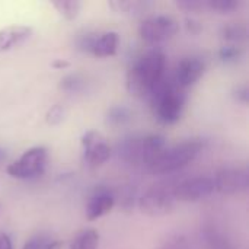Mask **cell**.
Wrapping results in <instances>:
<instances>
[{"instance_id":"2e32d148","label":"cell","mask_w":249,"mask_h":249,"mask_svg":"<svg viewBox=\"0 0 249 249\" xmlns=\"http://www.w3.org/2000/svg\"><path fill=\"white\" fill-rule=\"evenodd\" d=\"M108 4L115 12L121 15H128V16H136V15L143 13L147 6V3L139 1V0H117V1H109Z\"/></svg>"},{"instance_id":"ba28073f","label":"cell","mask_w":249,"mask_h":249,"mask_svg":"<svg viewBox=\"0 0 249 249\" xmlns=\"http://www.w3.org/2000/svg\"><path fill=\"white\" fill-rule=\"evenodd\" d=\"M80 144L83 150V162L90 169L99 168L111 158V146L107 143L105 137L95 130L86 131L80 139Z\"/></svg>"},{"instance_id":"83f0119b","label":"cell","mask_w":249,"mask_h":249,"mask_svg":"<svg viewBox=\"0 0 249 249\" xmlns=\"http://www.w3.org/2000/svg\"><path fill=\"white\" fill-rule=\"evenodd\" d=\"M0 249H13L10 236L3 231H0Z\"/></svg>"},{"instance_id":"5b68a950","label":"cell","mask_w":249,"mask_h":249,"mask_svg":"<svg viewBox=\"0 0 249 249\" xmlns=\"http://www.w3.org/2000/svg\"><path fill=\"white\" fill-rule=\"evenodd\" d=\"M174 187L175 185L166 182H159L147 188L139 201V207L142 213L150 217H159L168 214L175 204Z\"/></svg>"},{"instance_id":"d4e9b609","label":"cell","mask_w":249,"mask_h":249,"mask_svg":"<svg viewBox=\"0 0 249 249\" xmlns=\"http://www.w3.org/2000/svg\"><path fill=\"white\" fill-rule=\"evenodd\" d=\"M159 249H190V244L184 236H175L160 245Z\"/></svg>"},{"instance_id":"ac0fdd59","label":"cell","mask_w":249,"mask_h":249,"mask_svg":"<svg viewBox=\"0 0 249 249\" xmlns=\"http://www.w3.org/2000/svg\"><path fill=\"white\" fill-rule=\"evenodd\" d=\"M220 35L225 41H229V42H241V41H245L248 38V29L245 25H241V23H232V25H226L222 28L220 31Z\"/></svg>"},{"instance_id":"7a4b0ae2","label":"cell","mask_w":249,"mask_h":249,"mask_svg":"<svg viewBox=\"0 0 249 249\" xmlns=\"http://www.w3.org/2000/svg\"><path fill=\"white\" fill-rule=\"evenodd\" d=\"M150 102L155 118L163 125H171L178 123L184 114L187 92L177 88L172 79L165 77L150 96Z\"/></svg>"},{"instance_id":"9c48e42d","label":"cell","mask_w":249,"mask_h":249,"mask_svg":"<svg viewBox=\"0 0 249 249\" xmlns=\"http://www.w3.org/2000/svg\"><path fill=\"white\" fill-rule=\"evenodd\" d=\"M214 193V182L210 177H193L178 182L174 187L175 201L197 203Z\"/></svg>"},{"instance_id":"277c9868","label":"cell","mask_w":249,"mask_h":249,"mask_svg":"<svg viewBox=\"0 0 249 249\" xmlns=\"http://www.w3.org/2000/svg\"><path fill=\"white\" fill-rule=\"evenodd\" d=\"M48 152L44 146H34L25 150L19 159L7 165L6 172L16 179H32L44 174Z\"/></svg>"},{"instance_id":"9a60e30c","label":"cell","mask_w":249,"mask_h":249,"mask_svg":"<svg viewBox=\"0 0 249 249\" xmlns=\"http://www.w3.org/2000/svg\"><path fill=\"white\" fill-rule=\"evenodd\" d=\"M99 233L95 229L80 231L70 244V249H98Z\"/></svg>"},{"instance_id":"f546056e","label":"cell","mask_w":249,"mask_h":249,"mask_svg":"<svg viewBox=\"0 0 249 249\" xmlns=\"http://www.w3.org/2000/svg\"><path fill=\"white\" fill-rule=\"evenodd\" d=\"M63 248V244L60 241H50V244L47 245L45 249H61Z\"/></svg>"},{"instance_id":"30bf717a","label":"cell","mask_w":249,"mask_h":249,"mask_svg":"<svg viewBox=\"0 0 249 249\" xmlns=\"http://www.w3.org/2000/svg\"><path fill=\"white\" fill-rule=\"evenodd\" d=\"M213 182L214 191L220 194H241L248 191L249 172L247 168H225L214 175Z\"/></svg>"},{"instance_id":"5bb4252c","label":"cell","mask_w":249,"mask_h":249,"mask_svg":"<svg viewBox=\"0 0 249 249\" xmlns=\"http://www.w3.org/2000/svg\"><path fill=\"white\" fill-rule=\"evenodd\" d=\"M166 147V139L160 134H147L144 137H140V165H146L149 168L150 163Z\"/></svg>"},{"instance_id":"44dd1931","label":"cell","mask_w":249,"mask_h":249,"mask_svg":"<svg viewBox=\"0 0 249 249\" xmlns=\"http://www.w3.org/2000/svg\"><path fill=\"white\" fill-rule=\"evenodd\" d=\"M244 55V50L242 47H238L236 44H229V45H225L220 48L219 51V58L223 61V63H238Z\"/></svg>"},{"instance_id":"4316f807","label":"cell","mask_w":249,"mask_h":249,"mask_svg":"<svg viewBox=\"0 0 249 249\" xmlns=\"http://www.w3.org/2000/svg\"><path fill=\"white\" fill-rule=\"evenodd\" d=\"M233 96H235L239 102H242V104H248V101H249L248 86H247V85H241V86L235 88V90H233Z\"/></svg>"},{"instance_id":"ffe728a7","label":"cell","mask_w":249,"mask_h":249,"mask_svg":"<svg viewBox=\"0 0 249 249\" xmlns=\"http://www.w3.org/2000/svg\"><path fill=\"white\" fill-rule=\"evenodd\" d=\"M238 7V0H204V10H212L216 13H231Z\"/></svg>"},{"instance_id":"8fae6325","label":"cell","mask_w":249,"mask_h":249,"mask_svg":"<svg viewBox=\"0 0 249 249\" xmlns=\"http://www.w3.org/2000/svg\"><path fill=\"white\" fill-rule=\"evenodd\" d=\"M206 71V63L200 57H185L182 58L171 77L174 85L182 90L196 85Z\"/></svg>"},{"instance_id":"3957f363","label":"cell","mask_w":249,"mask_h":249,"mask_svg":"<svg viewBox=\"0 0 249 249\" xmlns=\"http://www.w3.org/2000/svg\"><path fill=\"white\" fill-rule=\"evenodd\" d=\"M204 143L200 139L184 140L178 144L168 146L147 168L155 175H166L190 165L203 150Z\"/></svg>"},{"instance_id":"e0dca14e","label":"cell","mask_w":249,"mask_h":249,"mask_svg":"<svg viewBox=\"0 0 249 249\" xmlns=\"http://www.w3.org/2000/svg\"><path fill=\"white\" fill-rule=\"evenodd\" d=\"M131 117H133V114H131L130 108H127L124 105H115V107L109 108V111L107 114V123L114 127H120V125L127 124L131 120Z\"/></svg>"},{"instance_id":"7402d4cb","label":"cell","mask_w":249,"mask_h":249,"mask_svg":"<svg viewBox=\"0 0 249 249\" xmlns=\"http://www.w3.org/2000/svg\"><path fill=\"white\" fill-rule=\"evenodd\" d=\"M60 86L66 92H80V90L85 89L86 80L80 74H69V76H66V77L61 79Z\"/></svg>"},{"instance_id":"8992f818","label":"cell","mask_w":249,"mask_h":249,"mask_svg":"<svg viewBox=\"0 0 249 249\" xmlns=\"http://www.w3.org/2000/svg\"><path fill=\"white\" fill-rule=\"evenodd\" d=\"M120 36L115 31L104 32H85L77 36V48L95 57L105 58L117 54Z\"/></svg>"},{"instance_id":"f1b7e54d","label":"cell","mask_w":249,"mask_h":249,"mask_svg":"<svg viewBox=\"0 0 249 249\" xmlns=\"http://www.w3.org/2000/svg\"><path fill=\"white\" fill-rule=\"evenodd\" d=\"M69 66H70V63L66 61V60H63V58H55V60L51 61V67L55 69V70H64V69H67Z\"/></svg>"},{"instance_id":"52a82bcc","label":"cell","mask_w":249,"mask_h":249,"mask_svg":"<svg viewBox=\"0 0 249 249\" xmlns=\"http://www.w3.org/2000/svg\"><path fill=\"white\" fill-rule=\"evenodd\" d=\"M179 23L168 15H156L144 19L139 26V35L149 44L166 41L177 35Z\"/></svg>"},{"instance_id":"7c38bea8","label":"cell","mask_w":249,"mask_h":249,"mask_svg":"<svg viewBox=\"0 0 249 249\" xmlns=\"http://www.w3.org/2000/svg\"><path fill=\"white\" fill-rule=\"evenodd\" d=\"M32 35V28L26 25H7L0 28V54L25 44Z\"/></svg>"},{"instance_id":"6da1fadb","label":"cell","mask_w":249,"mask_h":249,"mask_svg":"<svg viewBox=\"0 0 249 249\" xmlns=\"http://www.w3.org/2000/svg\"><path fill=\"white\" fill-rule=\"evenodd\" d=\"M165 77L166 55L160 50H150L131 64L127 71L125 86L130 95L140 99H150Z\"/></svg>"},{"instance_id":"d6986e66","label":"cell","mask_w":249,"mask_h":249,"mask_svg":"<svg viewBox=\"0 0 249 249\" xmlns=\"http://www.w3.org/2000/svg\"><path fill=\"white\" fill-rule=\"evenodd\" d=\"M53 7L66 20H73L79 15L80 3L77 0H58V1H53Z\"/></svg>"},{"instance_id":"4fadbf2b","label":"cell","mask_w":249,"mask_h":249,"mask_svg":"<svg viewBox=\"0 0 249 249\" xmlns=\"http://www.w3.org/2000/svg\"><path fill=\"white\" fill-rule=\"evenodd\" d=\"M115 204V197L107 190H96L86 201V219L96 220L108 214Z\"/></svg>"},{"instance_id":"603a6c76","label":"cell","mask_w":249,"mask_h":249,"mask_svg":"<svg viewBox=\"0 0 249 249\" xmlns=\"http://www.w3.org/2000/svg\"><path fill=\"white\" fill-rule=\"evenodd\" d=\"M64 118V108L63 105L60 104H55L53 105L48 111H47V115H45V120L50 125H57L63 121Z\"/></svg>"},{"instance_id":"cb8c5ba5","label":"cell","mask_w":249,"mask_h":249,"mask_svg":"<svg viewBox=\"0 0 249 249\" xmlns=\"http://www.w3.org/2000/svg\"><path fill=\"white\" fill-rule=\"evenodd\" d=\"M50 244V239L44 235H35L32 238H29L25 245H23V249H45L47 245Z\"/></svg>"},{"instance_id":"484cf974","label":"cell","mask_w":249,"mask_h":249,"mask_svg":"<svg viewBox=\"0 0 249 249\" xmlns=\"http://www.w3.org/2000/svg\"><path fill=\"white\" fill-rule=\"evenodd\" d=\"M177 6L187 12H198L204 10V0H181L177 1Z\"/></svg>"}]
</instances>
